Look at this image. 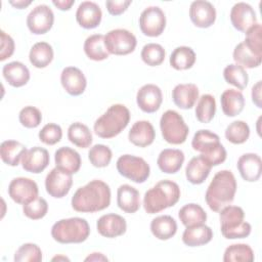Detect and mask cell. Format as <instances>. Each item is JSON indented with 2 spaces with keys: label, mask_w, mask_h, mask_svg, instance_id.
I'll return each mask as SVG.
<instances>
[{
  "label": "cell",
  "mask_w": 262,
  "mask_h": 262,
  "mask_svg": "<svg viewBox=\"0 0 262 262\" xmlns=\"http://www.w3.org/2000/svg\"><path fill=\"white\" fill-rule=\"evenodd\" d=\"M111 196L108 184L102 180L94 179L75 191L71 205L77 212L95 213L110 206Z\"/></svg>",
  "instance_id": "cell-1"
},
{
  "label": "cell",
  "mask_w": 262,
  "mask_h": 262,
  "mask_svg": "<svg viewBox=\"0 0 262 262\" xmlns=\"http://www.w3.org/2000/svg\"><path fill=\"white\" fill-rule=\"evenodd\" d=\"M236 192V180L229 170L217 172L210 182L205 200L209 208L214 212H219L222 208L230 205Z\"/></svg>",
  "instance_id": "cell-2"
},
{
  "label": "cell",
  "mask_w": 262,
  "mask_h": 262,
  "mask_svg": "<svg viewBox=\"0 0 262 262\" xmlns=\"http://www.w3.org/2000/svg\"><path fill=\"white\" fill-rule=\"evenodd\" d=\"M180 187L172 180H161L143 196V208L148 214L159 213L174 206L180 199Z\"/></svg>",
  "instance_id": "cell-3"
},
{
  "label": "cell",
  "mask_w": 262,
  "mask_h": 262,
  "mask_svg": "<svg viewBox=\"0 0 262 262\" xmlns=\"http://www.w3.org/2000/svg\"><path fill=\"white\" fill-rule=\"evenodd\" d=\"M130 112L121 103L111 105L94 123L93 130L100 138L108 139L119 135L129 124Z\"/></svg>",
  "instance_id": "cell-4"
},
{
  "label": "cell",
  "mask_w": 262,
  "mask_h": 262,
  "mask_svg": "<svg viewBox=\"0 0 262 262\" xmlns=\"http://www.w3.org/2000/svg\"><path fill=\"white\" fill-rule=\"evenodd\" d=\"M191 146L194 150L201 152V156L213 167L222 164L227 157L225 147L221 144L219 136L207 129L196 131L191 140Z\"/></svg>",
  "instance_id": "cell-5"
},
{
  "label": "cell",
  "mask_w": 262,
  "mask_h": 262,
  "mask_svg": "<svg viewBox=\"0 0 262 262\" xmlns=\"http://www.w3.org/2000/svg\"><path fill=\"white\" fill-rule=\"evenodd\" d=\"M89 234L88 222L80 217L60 219L51 227V236L59 244H80L85 242Z\"/></svg>",
  "instance_id": "cell-6"
},
{
  "label": "cell",
  "mask_w": 262,
  "mask_h": 262,
  "mask_svg": "<svg viewBox=\"0 0 262 262\" xmlns=\"http://www.w3.org/2000/svg\"><path fill=\"white\" fill-rule=\"evenodd\" d=\"M219 212L220 230L225 238H245L250 235L252 226L245 221V212L241 207L227 205Z\"/></svg>",
  "instance_id": "cell-7"
},
{
  "label": "cell",
  "mask_w": 262,
  "mask_h": 262,
  "mask_svg": "<svg viewBox=\"0 0 262 262\" xmlns=\"http://www.w3.org/2000/svg\"><path fill=\"white\" fill-rule=\"evenodd\" d=\"M160 128L163 138L170 144H182L189 133L182 116L173 110H168L162 115Z\"/></svg>",
  "instance_id": "cell-8"
},
{
  "label": "cell",
  "mask_w": 262,
  "mask_h": 262,
  "mask_svg": "<svg viewBox=\"0 0 262 262\" xmlns=\"http://www.w3.org/2000/svg\"><path fill=\"white\" fill-rule=\"evenodd\" d=\"M116 167L120 175L135 183L145 182L150 174V168L147 162L133 155L121 156L117 160Z\"/></svg>",
  "instance_id": "cell-9"
},
{
  "label": "cell",
  "mask_w": 262,
  "mask_h": 262,
  "mask_svg": "<svg viewBox=\"0 0 262 262\" xmlns=\"http://www.w3.org/2000/svg\"><path fill=\"white\" fill-rule=\"evenodd\" d=\"M104 43L110 54L127 55L135 50L137 40L130 31L126 29H115L106 33Z\"/></svg>",
  "instance_id": "cell-10"
},
{
  "label": "cell",
  "mask_w": 262,
  "mask_h": 262,
  "mask_svg": "<svg viewBox=\"0 0 262 262\" xmlns=\"http://www.w3.org/2000/svg\"><path fill=\"white\" fill-rule=\"evenodd\" d=\"M139 28L147 37L162 35L166 28V15L159 6L146 7L139 16Z\"/></svg>",
  "instance_id": "cell-11"
},
{
  "label": "cell",
  "mask_w": 262,
  "mask_h": 262,
  "mask_svg": "<svg viewBox=\"0 0 262 262\" xmlns=\"http://www.w3.org/2000/svg\"><path fill=\"white\" fill-rule=\"evenodd\" d=\"M8 194L16 204L26 205L38 198L39 188L34 180L27 177H16L8 185Z\"/></svg>",
  "instance_id": "cell-12"
},
{
  "label": "cell",
  "mask_w": 262,
  "mask_h": 262,
  "mask_svg": "<svg viewBox=\"0 0 262 262\" xmlns=\"http://www.w3.org/2000/svg\"><path fill=\"white\" fill-rule=\"evenodd\" d=\"M54 13L46 4H40L34 7L27 16V27L35 35L47 33L53 26Z\"/></svg>",
  "instance_id": "cell-13"
},
{
  "label": "cell",
  "mask_w": 262,
  "mask_h": 262,
  "mask_svg": "<svg viewBox=\"0 0 262 262\" xmlns=\"http://www.w3.org/2000/svg\"><path fill=\"white\" fill-rule=\"evenodd\" d=\"M73 184L72 174L67 173L59 168H53L45 178V188L47 193L55 199L66 196Z\"/></svg>",
  "instance_id": "cell-14"
},
{
  "label": "cell",
  "mask_w": 262,
  "mask_h": 262,
  "mask_svg": "<svg viewBox=\"0 0 262 262\" xmlns=\"http://www.w3.org/2000/svg\"><path fill=\"white\" fill-rule=\"evenodd\" d=\"M162 101V90L155 84H145L137 91L136 102L138 107L144 113H156L160 108Z\"/></svg>",
  "instance_id": "cell-15"
},
{
  "label": "cell",
  "mask_w": 262,
  "mask_h": 262,
  "mask_svg": "<svg viewBox=\"0 0 262 262\" xmlns=\"http://www.w3.org/2000/svg\"><path fill=\"white\" fill-rule=\"evenodd\" d=\"M189 17L195 27L206 29L215 23L216 9L209 1L196 0L189 6Z\"/></svg>",
  "instance_id": "cell-16"
},
{
  "label": "cell",
  "mask_w": 262,
  "mask_h": 262,
  "mask_svg": "<svg viewBox=\"0 0 262 262\" xmlns=\"http://www.w3.org/2000/svg\"><path fill=\"white\" fill-rule=\"evenodd\" d=\"M230 21L234 29L246 33L250 28L257 24V16L254 8L246 2L235 3L230 10Z\"/></svg>",
  "instance_id": "cell-17"
},
{
  "label": "cell",
  "mask_w": 262,
  "mask_h": 262,
  "mask_svg": "<svg viewBox=\"0 0 262 262\" xmlns=\"http://www.w3.org/2000/svg\"><path fill=\"white\" fill-rule=\"evenodd\" d=\"M97 232L107 238H114L123 235L127 230V223L125 218L119 214L108 213L104 214L96 222Z\"/></svg>",
  "instance_id": "cell-18"
},
{
  "label": "cell",
  "mask_w": 262,
  "mask_h": 262,
  "mask_svg": "<svg viewBox=\"0 0 262 262\" xmlns=\"http://www.w3.org/2000/svg\"><path fill=\"white\" fill-rule=\"evenodd\" d=\"M60 83L72 96L81 95L87 86V80L83 72L76 67H67L60 74Z\"/></svg>",
  "instance_id": "cell-19"
},
{
  "label": "cell",
  "mask_w": 262,
  "mask_h": 262,
  "mask_svg": "<svg viewBox=\"0 0 262 262\" xmlns=\"http://www.w3.org/2000/svg\"><path fill=\"white\" fill-rule=\"evenodd\" d=\"M49 152L41 146H34L27 149L21 159L23 169L27 172L39 174L43 172L49 165Z\"/></svg>",
  "instance_id": "cell-20"
},
{
  "label": "cell",
  "mask_w": 262,
  "mask_h": 262,
  "mask_svg": "<svg viewBox=\"0 0 262 262\" xmlns=\"http://www.w3.org/2000/svg\"><path fill=\"white\" fill-rule=\"evenodd\" d=\"M102 12L98 4L92 1H83L76 11V20L80 27L90 30L99 26Z\"/></svg>",
  "instance_id": "cell-21"
},
{
  "label": "cell",
  "mask_w": 262,
  "mask_h": 262,
  "mask_svg": "<svg viewBox=\"0 0 262 262\" xmlns=\"http://www.w3.org/2000/svg\"><path fill=\"white\" fill-rule=\"evenodd\" d=\"M237 170L242 178L248 182L259 180L262 172V161L260 156L254 152L242 155L236 163Z\"/></svg>",
  "instance_id": "cell-22"
},
{
  "label": "cell",
  "mask_w": 262,
  "mask_h": 262,
  "mask_svg": "<svg viewBox=\"0 0 262 262\" xmlns=\"http://www.w3.org/2000/svg\"><path fill=\"white\" fill-rule=\"evenodd\" d=\"M155 138V128L150 122L145 120L135 122L128 133L129 141L139 147H146L150 145Z\"/></svg>",
  "instance_id": "cell-23"
},
{
  "label": "cell",
  "mask_w": 262,
  "mask_h": 262,
  "mask_svg": "<svg viewBox=\"0 0 262 262\" xmlns=\"http://www.w3.org/2000/svg\"><path fill=\"white\" fill-rule=\"evenodd\" d=\"M172 99L179 108L189 110L199 99V88L193 83L178 84L172 90Z\"/></svg>",
  "instance_id": "cell-24"
},
{
  "label": "cell",
  "mask_w": 262,
  "mask_h": 262,
  "mask_svg": "<svg viewBox=\"0 0 262 262\" xmlns=\"http://www.w3.org/2000/svg\"><path fill=\"white\" fill-rule=\"evenodd\" d=\"M54 162L57 168L70 174L77 173L82 164L79 152L69 146H61L55 151Z\"/></svg>",
  "instance_id": "cell-25"
},
{
  "label": "cell",
  "mask_w": 262,
  "mask_h": 262,
  "mask_svg": "<svg viewBox=\"0 0 262 262\" xmlns=\"http://www.w3.org/2000/svg\"><path fill=\"white\" fill-rule=\"evenodd\" d=\"M139 196V191L135 187L129 184H122L117 190V205L125 213H135L140 208Z\"/></svg>",
  "instance_id": "cell-26"
},
{
  "label": "cell",
  "mask_w": 262,
  "mask_h": 262,
  "mask_svg": "<svg viewBox=\"0 0 262 262\" xmlns=\"http://www.w3.org/2000/svg\"><path fill=\"white\" fill-rule=\"evenodd\" d=\"M184 159L185 157L182 150L177 148H165L160 152L157 164L163 173L175 174L181 169Z\"/></svg>",
  "instance_id": "cell-27"
},
{
  "label": "cell",
  "mask_w": 262,
  "mask_h": 262,
  "mask_svg": "<svg viewBox=\"0 0 262 262\" xmlns=\"http://www.w3.org/2000/svg\"><path fill=\"white\" fill-rule=\"evenodd\" d=\"M2 74L6 82L16 88L25 86L30 80V71L20 61H11L4 64Z\"/></svg>",
  "instance_id": "cell-28"
},
{
  "label": "cell",
  "mask_w": 262,
  "mask_h": 262,
  "mask_svg": "<svg viewBox=\"0 0 262 262\" xmlns=\"http://www.w3.org/2000/svg\"><path fill=\"white\" fill-rule=\"evenodd\" d=\"M212 166L200 155L190 159L185 168V176L191 184H202L209 176Z\"/></svg>",
  "instance_id": "cell-29"
},
{
  "label": "cell",
  "mask_w": 262,
  "mask_h": 262,
  "mask_svg": "<svg viewBox=\"0 0 262 262\" xmlns=\"http://www.w3.org/2000/svg\"><path fill=\"white\" fill-rule=\"evenodd\" d=\"M213 231L205 223L186 227L182 233V242L188 247H200L211 242Z\"/></svg>",
  "instance_id": "cell-30"
},
{
  "label": "cell",
  "mask_w": 262,
  "mask_h": 262,
  "mask_svg": "<svg viewBox=\"0 0 262 262\" xmlns=\"http://www.w3.org/2000/svg\"><path fill=\"white\" fill-rule=\"evenodd\" d=\"M220 102L222 112L227 117L239 115L245 107V97L237 89H226L221 94Z\"/></svg>",
  "instance_id": "cell-31"
},
{
  "label": "cell",
  "mask_w": 262,
  "mask_h": 262,
  "mask_svg": "<svg viewBox=\"0 0 262 262\" xmlns=\"http://www.w3.org/2000/svg\"><path fill=\"white\" fill-rule=\"evenodd\" d=\"M150 231L158 239L167 241L176 234L177 223L170 215L158 216L150 222Z\"/></svg>",
  "instance_id": "cell-32"
},
{
  "label": "cell",
  "mask_w": 262,
  "mask_h": 262,
  "mask_svg": "<svg viewBox=\"0 0 262 262\" xmlns=\"http://www.w3.org/2000/svg\"><path fill=\"white\" fill-rule=\"evenodd\" d=\"M233 60L244 69H254L261 64L262 54L251 49L244 41L238 43L233 49Z\"/></svg>",
  "instance_id": "cell-33"
},
{
  "label": "cell",
  "mask_w": 262,
  "mask_h": 262,
  "mask_svg": "<svg viewBox=\"0 0 262 262\" xmlns=\"http://www.w3.org/2000/svg\"><path fill=\"white\" fill-rule=\"evenodd\" d=\"M83 48L86 56L94 61L104 60L110 55L104 43V36L101 34H94L87 37Z\"/></svg>",
  "instance_id": "cell-34"
},
{
  "label": "cell",
  "mask_w": 262,
  "mask_h": 262,
  "mask_svg": "<svg viewBox=\"0 0 262 262\" xmlns=\"http://www.w3.org/2000/svg\"><path fill=\"white\" fill-rule=\"evenodd\" d=\"M53 56L54 52L52 46L44 41L35 43L29 53L30 62L37 69H44L49 66Z\"/></svg>",
  "instance_id": "cell-35"
},
{
  "label": "cell",
  "mask_w": 262,
  "mask_h": 262,
  "mask_svg": "<svg viewBox=\"0 0 262 262\" xmlns=\"http://www.w3.org/2000/svg\"><path fill=\"white\" fill-rule=\"evenodd\" d=\"M26 151L27 147L16 140H5L0 145V156L2 161L11 167H15L19 164Z\"/></svg>",
  "instance_id": "cell-36"
},
{
  "label": "cell",
  "mask_w": 262,
  "mask_h": 262,
  "mask_svg": "<svg viewBox=\"0 0 262 262\" xmlns=\"http://www.w3.org/2000/svg\"><path fill=\"white\" fill-rule=\"evenodd\" d=\"M195 53L188 46L176 47L170 55V66L177 71H184L192 68L195 62Z\"/></svg>",
  "instance_id": "cell-37"
},
{
  "label": "cell",
  "mask_w": 262,
  "mask_h": 262,
  "mask_svg": "<svg viewBox=\"0 0 262 262\" xmlns=\"http://www.w3.org/2000/svg\"><path fill=\"white\" fill-rule=\"evenodd\" d=\"M178 217L185 227H189L205 223L207 220V213L200 205L189 203L179 210Z\"/></svg>",
  "instance_id": "cell-38"
},
{
  "label": "cell",
  "mask_w": 262,
  "mask_h": 262,
  "mask_svg": "<svg viewBox=\"0 0 262 262\" xmlns=\"http://www.w3.org/2000/svg\"><path fill=\"white\" fill-rule=\"evenodd\" d=\"M68 139L80 148H87L92 143V133L83 123H72L68 128Z\"/></svg>",
  "instance_id": "cell-39"
},
{
  "label": "cell",
  "mask_w": 262,
  "mask_h": 262,
  "mask_svg": "<svg viewBox=\"0 0 262 262\" xmlns=\"http://www.w3.org/2000/svg\"><path fill=\"white\" fill-rule=\"evenodd\" d=\"M254 252L247 244H233L224 251V262H252L254 261Z\"/></svg>",
  "instance_id": "cell-40"
},
{
  "label": "cell",
  "mask_w": 262,
  "mask_h": 262,
  "mask_svg": "<svg viewBox=\"0 0 262 262\" xmlns=\"http://www.w3.org/2000/svg\"><path fill=\"white\" fill-rule=\"evenodd\" d=\"M216 113V100L211 94H203L195 106V118L203 124L210 123Z\"/></svg>",
  "instance_id": "cell-41"
},
{
  "label": "cell",
  "mask_w": 262,
  "mask_h": 262,
  "mask_svg": "<svg viewBox=\"0 0 262 262\" xmlns=\"http://www.w3.org/2000/svg\"><path fill=\"white\" fill-rule=\"evenodd\" d=\"M223 77L226 83L236 87L239 91L245 89L249 83V76L246 69L236 63L226 66L223 71Z\"/></svg>",
  "instance_id": "cell-42"
},
{
  "label": "cell",
  "mask_w": 262,
  "mask_h": 262,
  "mask_svg": "<svg viewBox=\"0 0 262 262\" xmlns=\"http://www.w3.org/2000/svg\"><path fill=\"white\" fill-rule=\"evenodd\" d=\"M224 134L229 142L233 144H242L249 139L250 127L244 121H233L226 127Z\"/></svg>",
  "instance_id": "cell-43"
},
{
  "label": "cell",
  "mask_w": 262,
  "mask_h": 262,
  "mask_svg": "<svg viewBox=\"0 0 262 262\" xmlns=\"http://www.w3.org/2000/svg\"><path fill=\"white\" fill-rule=\"evenodd\" d=\"M165 49L158 43H147L141 49V59L149 67L160 66L165 59Z\"/></svg>",
  "instance_id": "cell-44"
},
{
  "label": "cell",
  "mask_w": 262,
  "mask_h": 262,
  "mask_svg": "<svg viewBox=\"0 0 262 262\" xmlns=\"http://www.w3.org/2000/svg\"><path fill=\"white\" fill-rule=\"evenodd\" d=\"M112 158V149L104 144H95L88 151V159L92 166L96 168H104L108 166Z\"/></svg>",
  "instance_id": "cell-45"
},
{
  "label": "cell",
  "mask_w": 262,
  "mask_h": 262,
  "mask_svg": "<svg viewBox=\"0 0 262 262\" xmlns=\"http://www.w3.org/2000/svg\"><path fill=\"white\" fill-rule=\"evenodd\" d=\"M13 259L15 262H41L42 251L36 244L27 243L16 250Z\"/></svg>",
  "instance_id": "cell-46"
},
{
  "label": "cell",
  "mask_w": 262,
  "mask_h": 262,
  "mask_svg": "<svg viewBox=\"0 0 262 262\" xmlns=\"http://www.w3.org/2000/svg\"><path fill=\"white\" fill-rule=\"evenodd\" d=\"M23 212L26 217L32 220H39L47 214L48 204L45 199L38 196L32 202L23 205Z\"/></svg>",
  "instance_id": "cell-47"
},
{
  "label": "cell",
  "mask_w": 262,
  "mask_h": 262,
  "mask_svg": "<svg viewBox=\"0 0 262 262\" xmlns=\"http://www.w3.org/2000/svg\"><path fill=\"white\" fill-rule=\"evenodd\" d=\"M19 123L26 128H36L41 124L42 114L39 108L28 105L20 110L18 114Z\"/></svg>",
  "instance_id": "cell-48"
},
{
  "label": "cell",
  "mask_w": 262,
  "mask_h": 262,
  "mask_svg": "<svg viewBox=\"0 0 262 262\" xmlns=\"http://www.w3.org/2000/svg\"><path fill=\"white\" fill-rule=\"evenodd\" d=\"M38 137L44 144L54 145L59 142L62 137L61 127L55 123H48L39 131Z\"/></svg>",
  "instance_id": "cell-49"
},
{
  "label": "cell",
  "mask_w": 262,
  "mask_h": 262,
  "mask_svg": "<svg viewBox=\"0 0 262 262\" xmlns=\"http://www.w3.org/2000/svg\"><path fill=\"white\" fill-rule=\"evenodd\" d=\"M245 43L257 53L262 54V27L260 24H255L246 33Z\"/></svg>",
  "instance_id": "cell-50"
},
{
  "label": "cell",
  "mask_w": 262,
  "mask_h": 262,
  "mask_svg": "<svg viewBox=\"0 0 262 262\" xmlns=\"http://www.w3.org/2000/svg\"><path fill=\"white\" fill-rule=\"evenodd\" d=\"M1 35V50H0V60L3 61L9 58L14 52V41L13 39L6 34L3 30L0 32Z\"/></svg>",
  "instance_id": "cell-51"
},
{
  "label": "cell",
  "mask_w": 262,
  "mask_h": 262,
  "mask_svg": "<svg viewBox=\"0 0 262 262\" xmlns=\"http://www.w3.org/2000/svg\"><path fill=\"white\" fill-rule=\"evenodd\" d=\"M132 3L131 0H108L105 2L106 9L112 15H120L127 10L129 5Z\"/></svg>",
  "instance_id": "cell-52"
},
{
  "label": "cell",
  "mask_w": 262,
  "mask_h": 262,
  "mask_svg": "<svg viewBox=\"0 0 262 262\" xmlns=\"http://www.w3.org/2000/svg\"><path fill=\"white\" fill-rule=\"evenodd\" d=\"M261 89H262V82L258 81L253 87H252V92H251V96H252V101L254 102V104L258 107L261 108L262 107V102H261Z\"/></svg>",
  "instance_id": "cell-53"
},
{
  "label": "cell",
  "mask_w": 262,
  "mask_h": 262,
  "mask_svg": "<svg viewBox=\"0 0 262 262\" xmlns=\"http://www.w3.org/2000/svg\"><path fill=\"white\" fill-rule=\"evenodd\" d=\"M52 4L56 6L59 10H70L71 7L75 4V0H53Z\"/></svg>",
  "instance_id": "cell-54"
},
{
  "label": "cell",
  "mask_w": 262,
  "mask_h": 262,
  "mask_svg": "<svg viewBox=\"0 0 262 262\" xmlns=\"http://www.w3.org/2000/svg\"><path fill=\"white\" fill-rule=\"evenodd\" d=\"M107 257L101 253H92L85 258V261H107Z\"/></svg>",
  "instance_id": "cell-55"
},
{
  "label": "cell",
  "mask_w": 262,
  "mask_h": 262,
  "mask_svg": "<svg viewBox=\"0 0 262 262\" xmlns=\"http://www.w3.org/2000/svg\"><path fill=\"white\" fill-rule=\"evenodd\" d=\"M9 3L17 9H23V8H26L27 6H29L32 3V1L31 0H17V1H9Z\"/></svg>",
  "instance_id": "cell-56"
},
{
  "label": "cell",
  "mask_w": 262,
  "mask_h": 262,
  "mask_svg": "<svg viewBox=\"0 0 262 262\" xmlns=\"http://www.w3.org/2000/svg\"><path fill=\"white\" fill-rule=\"evenodd\" d=\"M52 261H70V259L66 256H61V255H58V256H55L52 258Z\"/></svg>",
  "instance_id": "cell-57"
}]
</instances>
